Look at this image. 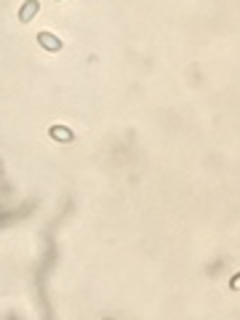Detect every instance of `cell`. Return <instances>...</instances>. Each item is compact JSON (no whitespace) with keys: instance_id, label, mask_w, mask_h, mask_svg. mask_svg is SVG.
Wrapping results in <instances>:
<instances>
[{"instance_id":"3","label":"cell","mask_w":240,"mask_h":320,"mask_svg":"<svg viewBox=\"0 0 240 320\" xmlns=\"http://www.w3.org/2000/svg\"><path fill=\"white\" fill-rule=\"evenodd\" d=\"M51 136H54L56 141H72V139H75V134H72V128H67V126H62V123L51 126Z\"/></svg>"},{"instance_id":"2","label":"cell","mask_w":240,"mask_h":320,"mask_svg":"<svg viewBox=\"0 0 240 320\" xmlns=\"http://www.w3.org/2000/svg\"><path fill=\"white\" fill-rule=\"evenodd\" d=\"M38 11H40V3H38V0H27V3L19 8V21H21V24H27V21L35 19V14H38Z\"/></svg>"},{"instance_id":"1","label":"cell","mask_w":240,"mask_h":320,"mask_svg":"<svg viewBox=\"0 0 240 320\" xmlns=\"http://www.w3.org/2000/svg\"><path fill=\"white\" fill-rule=\"evenodd\" d=\"M35 40H38L40 48H45V51H62V45H64V43L59 40L56 35H51V32H40Z\"/></svg>"}]
</instances>
